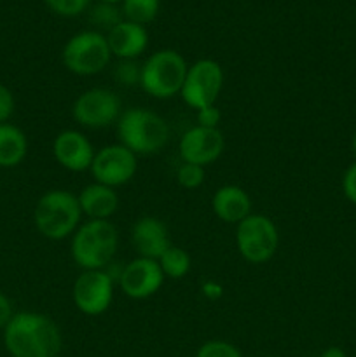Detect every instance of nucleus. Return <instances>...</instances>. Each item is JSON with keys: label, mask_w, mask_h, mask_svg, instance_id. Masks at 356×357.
<instances>
[{"label": "nucleus", "mask_w": 356, "mask_h": 357, "mask_svg": "<svg viewBox=\"0 0 356 357\" xmlns=\"http://www.w3.org/2000/svg\"><path fill=\"white\" fill-rule=\"evenodd\" d=\"M212 209L218 220L237 225L251 215V199L244 188L237 185H223L213 194Z\"/></svg>", "instance_id": "f3484780"}, {"label": "nucleus", "mask_w": 356, "mask_h": 357, "mask_svg": "<svg viewBox=\"0 0 356 357\" xmlns=\"http://www.w3.org/2000/svg\"><path fill=\"white\" fill-rule=\"evenodd\" d=\"M89 171L98 183L112 188L122 187L135 178L138 171V155L121 143L107 145L94 153Z\"/></svg>", "instance_id": "9b49d317"}, {"label": "nucleus", "mask_w": 356, "mask_h": 357, "mask_svg": "<svg viewBox=\"0 0 356 357\" xmlns=\"http://www.w3.org/2000/svg\"><path fill=\"white\" fill-rule=\"evenodd\" d=\"M112 56L119 59H136L149 45V31L142 24L122 20L107 33Z\"/></svg>", "instance_id": "dca6fc26"}, {"label": "nucleus", "mask_w": 356, "mask_h": 357, "mask_svg": "<svg viewBox=\"0 0 356 357\" xmlns=\"http://www.w3.org/2000/svg\"><path fill=\"white\" fill-rule=\"evenodd\" d=\"M77 199H79L82 215H86L89 220H110L119 208V195L115 188L98 183V181L86 185Z\"/></svg>", "instance_id": "a211bd4d"}, {"label": "nucleus", "mask_w": 356, "mask_h": 357, "mask_svg": "<svg viewBox=\"0 0 356 357\" xmlns=\"http://www.w3.org/2000/svg\"><path fill=\"white\" fill-rule=\"evenodd\" d=\"M13 316L14 312H13V305H10L9 298L0 293V330L9 324V321L13 319Z\"/></svg>", "instance_id": "c756f323"}, {"label": "nucleus", "mask_w": 356, "mask_h": 357, "mask_svg": "<svg viewBox=\"0 0 356 357\" xmlns=\"http://www.w3.org/2000/svg\"><path fill=\"white\" fill-rule=\"evenodd\" d=\"M206 180V169L202 166L191 162H181L177 169V181L187 190L199 188Z\"/></svg>", "instance_id": "5701e85b"}, {"label": "nucleus", "mask_w": 356, "mask_h": 357, "mask_svg": "<svg viewBox=\"0 0 356 357\" xmlns=\"http://www.w3.org/2000/svg\"><path fill=\"white\" fill-rule=\"evenodd\" d=\"M119 232L110 220H87L72 236L70 253L82 271H103L114 261Z\"/></svg>", "instance_id": "f03ea898"}, {"label": "nucleus", "mask_w": 356, "mask_h": 357, "mask_svg": "<svg viewBox=\"0 0 356 357\" xmlns=\"http://www.w3.org/2000/svg\"><path fill=\"white\" fill-rule=\"evenodd\" d=\"M188 65L175 49L152 52L142 65L140 86L156 100H170L180 94Z\"/></svg>", "instance_id": "39448f33"}, {"label": "nucleus", "mask_w": 356, "mask_h": 357, "mask_svg": "<svg viewBox=\"0 0 356 357\" xmlns=\"http://www.w3.org/2000/svg\"><path fill=\"white\" fill-rule=\"evenodd\" d=\"M89 20H91V23L96 24V26L105 28L107 31H110L115 24L121 23L122 16L114 3L100 2V3H96V7H93V9H91Z\"/></svg>", "instance_id": "4be33fe9"}, {"label": "nucleus", "mask_w": 356, "mask_h": 357, "mask_svg": "<svg viewBox=\"0 0 356 357\" xmlns=\"http://www.w3.org/2000/svg\"><path fill=\"white\" fill-rule=\"evenodd\" d=\"M28 139L20 128L0 124V167H14L27 157Z\"/></svg>", "instance_id": "6ab92c4d"}, {"label": "nucleus", "mask_w": 356, "mask_h": 357, "mask_svg": "<svg viewBox=\"0 0 356 357\" xmlns=\"http://www.w3.org/2000/svg\"><path fill=\"white\" fill-rule=\"evenodd\" d=\"M157 264H159L164 278L184 279L185 275L191 272L192 258L191 255H188V251H185L184 248L173 246V244H171V246L161 255Z\"/></svg>", "instance_id": "aec40b11"}, {"label": "nucleus", "mask_w": 356, "mask_h": 357, "mask_svg": "<svg viewBox=\"0 0 356 357\" xmlns=\"http://www.w3.org/2000/svg\"><path fill=\"white\" fill-rule=\"evenodd\" d=\"M320 357H346V352L341 347H328Z\"/></svg>", "instance_id": "7c9ffc66"}, {"label": "nucleus", "mask_w": 356, "mask_h": 357, "mask_svg": "<svg viewBox=\"0 0 356 357\" xmlns=\"http://www.w3.org/2000/svg\"><path fill=\"white\" fill-rule=\"evenodd\" d=\"M44 2L52 13L66 17L77 16L89 6V0H44Z\"/></svg>", "instance_id": "a878e982"}, {"label": "nucleus", "mask_w": 356, "mask_h": 357, "mask_svg": "<svg viewBox=\"0 0 356 357\" xmlns=\"http://www.w3.org/2000/svg\"><path fill=\"white\" fill-rule=\"evenodd\" d=\"M112 59L107 35L98 30L79 31L68 38L61 51V61L68 72L80 77L103 72Z\"/></svg>", "instance_id": "423d86ee"}, {"label": "nucleus", "mask_w": 356, "mask_h": 357, "mask_svg": "<svg viewBox=\"0 0 356 357\" xmlns=\"http://www.w3.org/2000/svg\"><path fill=\"white\" fill-rule=\"evenodd\" d=\"M342 192L349 202L356 204V162H353L342 176Z\"/></svg>", "instance_id": "cd10ccee"}, {"label": "nucleus", "mask_w": 356, "mask_h": 357, "mask_svg": "<svg viewBox=\"0 0 356 357\" xmlns=\"http://www.w3.org/2000/svg\"><path fill=\"white\" fill-rule=\"evenodd\" d=\"M117 136L135 155H154L170 142V126L149 108H128L117 121Z\"/></svg>", "instance_id": "7ed1b4c3"}, {"label": "nucleus", "mask_w": 356, "mask_h": 357, "mask_svg": "<svg viewBox=\"0 0 356 357\" xmlns=\"http://www.w3.org/2000/svg\"><path fill=\"white\" fill-rule=\"evenodd\" d=\"M115 281L107 271H82L72 288V298L77 310L86 316H101L114 300Z\"/></svg>", "instance_id": "9d476101"}, {"label": "nucleus", "mask_w": 356, "mask_h": 357, "mask_svg": "<svg viewBox=\"0 0 356 357\" xmlns=\"http://www.w3.org/2000/svg\"><path fill=\"white\" fill-rule=\"evenodd\" d=\"M140 75H142V65H138L135 59H121L114 70L115 80L126 87L140 84Z\"/></svg>", "instance_id": "b1692460"}, {"label": "nucleus", "mask_w": 356, "mask_h": 357, "mask_svg": "<svg viewBox=\"0 0 356 357\" xmlns=\"http://www.w3.org/2000/svg\"><path fill=\"white\" fill-rule=\"evenodd\" d=\"M94 153L96 150L89 138L75 129H65V131L58 132L52 142V155H54L56 162L72 173L89 171L94 160Z\"/></svg>", "instance_id": "4468645a"}, {"label": "nucleus", "mask_w": 356, "mask_h": 357, "mask_svg": "<svg viewBox=\"0 0 356 357\" xmlns=\"http://www.w3.org/2000/svg\"><path fill=\"white\" fill-rule=\"evenodd\" d=\"M164 279L166 278L157 260L136 257L122 267L117 282L126 296L133 300H145L159 291Z\"/></svg>", "instance_id": "f8f14e48"}, {"label": "nucleus", "mask_w": 356, "mask_h": 357, "mask_svg": "<svg viewBox=\"0 0 356 357\" xmlns=\"http://www.w3.org/2000/svg\"><path fill=\"white\" fill-rule=\"evenodd\" d=\"M82 209L73 192L54 188L38 199L34 222L38 232L51 241H63L73 236L80 227Z\"/></svg>", "instance_id": "20e7f679"}, {"label": "nucleus", "mask_w": 356, "mask_h": 357, "mask_svg": "<svg viewBox=\"0 0 356 357\" xmlns=\"http://www.w3.org/2000/svg\"><path fill=\"white\" fill-rule=\"evenodd\" d=\"M14 112V96L9 87L0 84V124H6Z\"/></svg>", "instance_id": "c85d7f7f"}, {"label": "nucleus", "mask_w": 356, "mask_h": 357, "mask_svg": "<svg viewBox=\"0 0 356 357\" xmlns=\"http://www.w3.org/2000/svg\"><path fill=\"white\" fill-rule=\"evenodd\" d=\"M195 357H243L236 345L225 340H209L199 347Z\"/></svg>", "instance_id": "393cba45"}, {"label": "nucleus", "mask_w": 356, "mask_h": 357, "mask_svg": "<svg viewBox=\"0 0 356 357\" xmlns=\"http://www.w3.org/2000/svg\"><path fill=\"white\" fill-rule=\"evenodd\" d=\"M223 87V70L218 61L209 58L192 63L185 75L180 96L194 110L215 105Z\"/></svg>", "instance_id": "6e6552de"}, {"label": "nucleus", "mask_w": 356, "mask_h": 357, "mask_svg": "<svg viewBox=\"0 0 356 357\" xmlns=\"http://www.w3.org/2000/svg\"><path fill=\"white\" fill-rule=\"evenodd\" d=\"M223 149H225L223 132L220 129L202 128V126H194L185 131L178 145L181 162L198 164L202 167L218 160Z\"/></svg>", "instance_id": "ddd939ff"}, {"label": "nucleus", "mask_w": 356, "mask_h": 357, "mask_svg": "<svg viewBox=\"0 0 356 357\" xmlns=\"http://www.w3.org/2000/svg\"><path fill=\"white\" fill-rule=\"evenodd\" d=\"M3 344L13 357H58L61 331L44 314L17 312L3 328Z\"/></svg>", "instance_id": "f257e3e1"}, {"label": "nucleus", "mask_w": 356, "mask_h": 357, "mask_svg": "<svg viewBox=\"0 0 356 357\" xmlns=\"http://www.w3.org/2000/svg\"><path fill=\"white\" fill-rule=\"evenodd\" d=\"M131 244L138 257L159 260L161 255L171 246L168 227L156 216H142L131 229Z\"/></svg>", "instance_id": "2eb2a0df"}, {"label": "nucleus", "mask_w": 356, "mask_h": 357, "mask_svg": "<svg viewBox=\"0 0 356 357\" xmlns=\"http://www.w3.org/2000/svg\"><path fill=\"white\" fill-rule=\"evenodd\" d=\"M122 114L121 98L105 87L87 89L73 101V121L82 128L103 129L119 121Z\"/></svg>", "instance_id": "1a4fd4ad"}, {"label": "nucleus", "mask_w": 356, "mask_h": 357, "mask_svg": "<svg viewBox=\"0 0 356 357\" xmlns=\"http://www.w3.org/2000/svg\"><path fill=\"white\" fill-rule=\"evenodd\" d=\"M159 0H122V16L136 24L152 23L159 14Z\"/></svg>", "instance_id": "412c9836"}, {"label": "nucleus", "mask_w": 356, "mask_h": 357, "mask_svg": "<svg viewBox=\"0 0 356 357\" xmlns=\"http://www.w3.org/2000/svg\"><path fill=\"white\" fill-rule=\"evenodd\" d=\"M198 126H202V128H212V129H220L218 124L222 121V112L215 105H208V107H202L198 110Z\"/></svg>", "instance_id": "bb28decb"}, {"label": "nucleus", "mask_w": 356, "mask_h": 357, "mask_svg": "<svg viewBox=\"0 0 356 357\" xmlns=\"http://www.w3.org/2000/svg\"><path fill=\"white\" fill-rule=\"evenodd\" d=\"M100 2H105V3H119V2H122V0H100Z\"/></svg>", "instance_id": "473e14b6"}, {"label": "nucleus", "mask_w": 356, "mask_h": 357, "mask_svg": "<svg viewBox=\"0 0 356 357\" xmlns=\"http://www.w3.org/2000/svg\"><path fill=\"white\" fill-rule=\"evenodd\" d=\"M236 246L248 264H265L278 251V227L269 216L251 213L236 225Z\"/></svg>", "instance_id": "0eeeda50"}, {"label": "nucleus", "mask_w": 356, "mask_h": 357, "mask_svg": "<svg viewBox=\"0 0 356 357\" xmlns=\"http://www.w3.org/2000/svg\"><path fill=\"white\" fill-rule=\"evenodd\" d=\"M351 149H353V153H355V157H356V132H355V136H353V142H351Z\"/></svg>", "instance_id": "2f4dec72"}]
</instances>
